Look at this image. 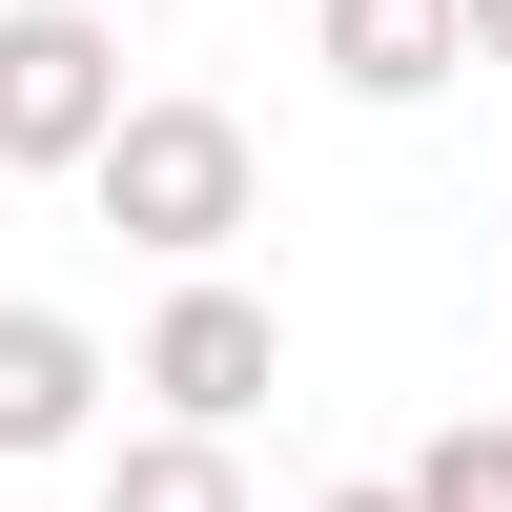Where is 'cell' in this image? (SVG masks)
<instances>
[{
  "label": "cell",
  "instance_id": "cell-6",
  "mask_svg": "<svg viewBox=\"0 0 512 512\" xmlns=\"http://www.w3.org/2000/svg\"><path fill=\"white\" fill-rule=\"evenodd\" d=\"M103 512H246V472H226V431H123Z\"/></svg>",
  "mask_w": 512,
  "mask_h": 512
},
{
  "label": "cell",
  "instance_id": "cell-1",
  "mask_svg": "<svg viewBox=\"0 0 512 512\" xmlns=\"http://www.w3.org/2000/svg\"><path fill=\"white\" fill-rule=\"evenodd\" d=\"M246 185H267V164H246L226 103H123L103 164H82V205H103L123 246H164V267H226V246H246Z\"/></svg>",
  "mask_w": 512,
  "mask_h": 512
},
{
  "label": "cell",
  "instance_id": "cell-9",
  "mask_svg": "<svg viewBox=\"0 0 512 512\" xmlns=\"http://www.w3.org/2000/svg\"><path fill=\"white\" fill-rule=\"evenodd\" d=\"M308 512H410V492H308Z\"/></svg>",
  "mask_w": 512,
  "mask_h": 512
},
{
  "label": "cell",
  "instance_id": "cell-5",
  "mask_svg": "<svg viewBox=\"0 0 512 512\" xmlns=\"http://www.w3.org/2000/svg\"><path fill=\"white\" fill-rule=\"evenodd\" d=\"M328 21V82L349 103H431V82H472V21L451 0H308Z\"/></svg>",
  "mask_w": 512,
  "mask_h": 512
},
{
  "label": "cell",
  "instance_id": "cell-8",
  "mask_svg": "<svg viewBox=\"0 0 512 512\" xmlns=\"http://www.w3.org/2000/svg\"><path fill=\"white\" fill-rule=\"evenodd\" d=\"M451 21H472V62H512V0H451Z\"/></svg>",
  "mask_w": 512,
  "mask_h": 512
},
{
  "label": "cell",
  "instance_id": "cell-3",
  "mask_svg": "<svg viewBox=\"0 0 512 512\" xmlns=\"http://www.w3.org/2000/svg\"><path fill=\"white\" fill-rule=\"evenodd\" d=\"M123 390H164V431H246V410L287 390V308H267V287H226V267H185Z\"/></svg>",
  "mask_w": 512,
  "mask_h": 512
},
{
  "label": "cell",
  "instance_id": "cell-4",
  "mask_svg": "<svg viewBox=\"0 0 512 512\" xmlns=\"http://www.w3.org/2000/svg\"><path fill=\"white\" fill-rule=\"evenodd\" d=\"M103 390H123V369L82 349L62 308H0V472H21V451H82V431H103Z\"/></svg>",
  "mask_w": 512,
  "mask_h": 512
},
{
  "label": "cell",
  "instance_id": "cell-2",
  "mask_svg": "<svg viewBox=\"0 0 512 512\" xmlns=\"http://www.w3.org/2000/svg\"><path fill=\"white\" fill-rule=\"evenodd\" d=\"M103 123H123V41H103V0H0V164H103Z\"/></svg>",
  "mask_w": 512,
  "mask_h": 512
},
{
  "label": "cell",
  "instance_id": "cell-7",
  "mask_svg": "<svg viewBox=\"0 0 512 512\" xmlns=\"http://www.w3.org/2000/svg\"><path fill=\"white\" fill-rule=\"evenodd\" d=\"M390 492H410V512H512V410H472V431H431V451H410Z\"/></svg>",
  "mask_w": 512,
  "mask_h": 512
}]
</instances>
